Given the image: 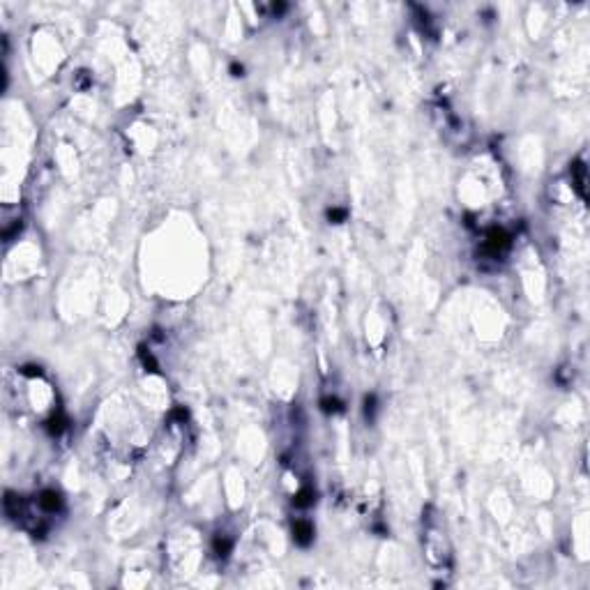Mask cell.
Wrapping results in <instances>:
<instances>
[{
  "label": "cell",
  "instance_id": "obj_1",
  "mask_svg": "<svg viewBox=\"0 0 590 590\" xmlns=\"http://www.w3.org/2000/svg\"><path fill=\"white\" fill-rule=\"evenodd\" d=\"M510 245H512V238L503 228H491L489 233H487V251H491L493 256L503 254Z\"/></svg>",
  "mask_w": 590,
  "mask_h": 590
},
{
  "label": "cell",
  "instance_id": "obj_2",
  "mask_svg": "<svg viewBox=\"0 0 590 590\" xmlns=\"http://www.w3.org/2000/svg\"><path fill=\"white\" fill-rule=\"evenodd\" d=\"M37 503H40V507L44 512H49V514H55V512L62 510V496L58 493V491H53V489L42 491L40 498H37Z\"/></svg>",
  "mask_w": 590,
  "mask_h": 590
},
{
  "label": "cell",
  "instance_id": "obj_3",
  "mask_svg": "<svg viewBox=\"0 0 590 590\" xmlns=\"http://www.w3.org/2000/svg\"><path fill=\"white\" fill-rule=\"evenodd\" d=\"M293 537L295 542L300 544V546H309L311 544V540H314V526L309 521H295L293 523Z\"/></svg>",
  "mask_w": 590,
  "mask_h": 590
},
{
  "label": "cell",
  "instance_id": "obj_4",
  "mask_svg": "<svg viewBox=\"0 0 590 590\" xmlns=\"http://www.w3.org/2000/svg\"><path fill=\"white\" fill-rule=\"evenodd\" d=\"M572 175H574V187L579 189V194L586 198V166L581 161L572 164Z\"/></svg>",
  "mask_w": 590,
  "mask_h": 590
},
{
  "label": "cell",
  "instance_id": "obj_5",
  "mask_svg": "<svg viewBox=\"0 0 590 590\" xmlns=\"http://www.w3.org/2000/svg\"><path fill=\"white\" fill-rule=\"evenodd\" d=\"M212 549H215L217 556L226 558L228 553H231V549H233V540H228L226 535H217L215 542H212Z\"/></svg>",
  "mask_w": 590,
  "mask_h": 590
},
{
  "label": "cell",
  "instance_id": "obj_6",
  "mask_svg": "<svg viewBox=\"0 0 590 590\" xmlns=\"http://www.w3.org/2000/svg\"><path fill=\"white\" fill-rule=\"evenodd\" d=\"M314 498H316V493L311 489H302V491H297V493H295L293 505H295V507H309V505L314 503Z\"/></svg>",
  "mask_w": 590,
  "mask_h": 590
},
{
  "label": "cell",
  "instance_id": "obj_7",
  "mask_svg": "<svg viewBox=\"0 0 590 590\" xmlns=\"http://www.w3.org/2000/svg\"><path fill=\"white\" fill-rule=\"evenodd\" d=\"M47 431H49V434H53V436L62 434V431H65V417H60V415L51 417V420L47 422Z\"/></svg>",
  "mask_w": 590,
  "mask_h": 590
},
{
  "label": "cell",
  "instance_id": "obj_8",
  "mask_svg": "<svg viewBox=\"0 0 590 590\" xmlns=\"http://www.w3.org/2000/svg\"><path fill=\"white\" fill-rule=\"evenodd\" d=\"M374 413H376V396L367 394L364 396V417H367V420H374Z\"/></svg>",
  "mask_w": 590,
  "mask_h": 590
},
{
  "label": "cell",
  "instance_id": "obj_9",
  "mask_svg": "<svg viewBox=\"0 0 590 590\" xmlns=\"http://www.w3.org/2000/svg\"><path fill=\"white\" fill-rule=\"evenodd\" d=\"M323 410L325 413H339L342 410V401L339 399H323Z\"/></svg>",
  "mask_w": 590,
  "mask_h": 590
},
{
  "label": "cell",
  "instance_id": "obj_10",
  "mask_svg": "<svg viewBox=\"0 0 590 590\" xmlns=\"http://www.w3.org/2000/svg\"><path fill=\"white\" fill-rule=\"evenodd\" d=\"M328 219H330V221H335V224H339V221L346 219V210H342V208H332V210H328Z\"/></svg>",
  "mask_w": 590,
  "mask_h": 590
},
{
  "label": "cell",
  "instance_id": "obj_11",
  "mask_svg": "<svg viewBox=\"0 0 590 590\" xmlns=\"http://www.w3.org/2000/svg\"><path fill=\"white\" fill-rule=\"evenodd\" d=\"M23 374H28V376H40L42 371H40V367H23Z\"/></svg>",
  "mask_w": 590,
  "mask_h": 590
},
{
  "label": "cell",
  "instance_id": "obj_12",
  "mask_svg": "<svg viewBox=\"0 0 590 590\" xmlns=\"http://www.w3.org/2000/svg\"><path fill=\"white\" fill-rule=\"evenodd\" d=\"M231 72H233V76H242L245 67H242V65H238V62H233V65H231Z\"/></svg>",
  "mask_w": 590,
  "mask_h": 590
}]
</instances>
